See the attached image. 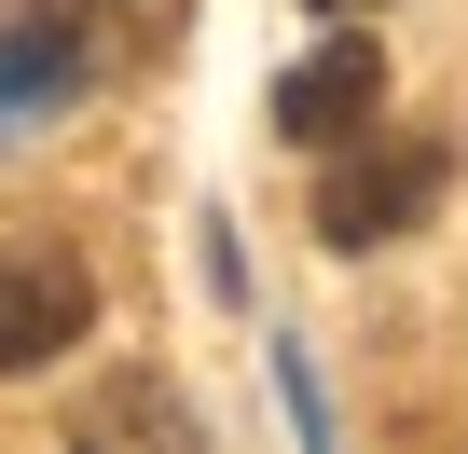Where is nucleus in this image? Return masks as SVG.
I'll return each instance as SVG.
<instances>
[{
    "label": "nucleus",
    "mask_w": 468,
    "mask_h": 454,
    "mask_svg": "<svg viewBox=\"0 0 468 454\" xmlns=\"http://www.w3.org/2000/svg\"><path fill=\"white\" fill-rule=\"evenodd\" d=\"M441 138H345L331 152V179H317V248H386V235H413V220L441 206Z\"/></svg>",
    "instance_id": "1"
},
{
    "label": "nucleus",
    "mask_w": 468,
    "mask_h": 454,
    "mask_svg": "<svg viewBox=\"0 0 468 454\" xmlns=\"http://www.w3.org/2000/svg\"><path fill=\"white\" fill-rule=\"evenodd\" d=\"M372 111H386V56H372L358 28H331L317 56L276 69V138H303V152H345Z\"/></svg>",
    "instance_id": "2"
},
{
    "label": "nucleus",
    "mask_w": 468,
    "mask_h": 454,
    "mask_svg": "<svg viewBox=\"0 0 468 454\" xmlns=\"http://www.w3.org/2000/svg\"><path fill=\"white\" fill-rule=\"evenodd\" d=\"M83 331H97L83 262H56V248H0V372H42V358H69Z\"/></svg>",
    "instance_id": "3"
},
{
    "label": "nucleus",
    "mask_w": 468,
    "mask_h": 454,
    "mask_svg": "<svg viewBox=\"0 0 468 454\" xmlns=\"http://www.w3.org/2000/svg\"><path fill=\"white\" fill-rule=\"evenodd\" d=\"M69 83H83V42L69 28H15V42H0V138H15L42 97H69Z\"/></svg>",
    "instance_id": "4"
},
{
    "label": "nucleus",
    "mask_w": 468,
    "mask_h": 454,
    "mask_svg": "<svg viewBox=\"0 0 468 454\" xmlns=\"http://www.w3.org/2000/svg\"><path fill=\"white\" fill-rule=\"evenodd\" d=\"M83 427H97V440H193V413H179L165 385H111V399H97Z\"/></svg>",
    "instance_id": "5"
},
{
    "label": "nucleus",
    "mask_w": 468,
    "mask_h": 454,
    "mask_svg": "<svg viewBox=\"0 0 468 454\" xmlns=\"http://www.w3.org/2000/svg\"><path fill=\"white\" fill-rule=\"evenodd\" d=\"M317 15H358V0H317Z\"/></svg>",
    "instance_id": "6"
}]
</instances>
